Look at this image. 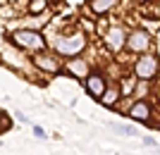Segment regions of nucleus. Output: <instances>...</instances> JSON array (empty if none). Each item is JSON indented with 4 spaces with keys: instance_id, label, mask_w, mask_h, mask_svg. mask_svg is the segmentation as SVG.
<instances>
[{
    "instance_id": "obj_1",
    "label": "nucleus",
    "mask_w": 160,
    "mask_h": 155,
    "mask_svg": "<svg viewBox=\"0 0 160 155\" xmlns=\"http://www.w3.org/2000/svg\"><path fill=\"white\" fill-rule=\"evenodd\" d=\"M12 41L19 48H24V50H43L46 48V41H43V36L38 31H27V29L24 31H14Z\"/></svg>"
},
{
    "instance_id": "obj_2",
    "label": "nucleus",
    "mask_w": 160,
    "mask_h": 155,
    "mask_svg": "<svg viewBox=\"0 0 160 155\" xmlns=\"http://www.w3.org/2000/svg\"><path fill=\"white\" fill-rule=\"evenodd\" d=\"M86 46V38L81 34H74V36H60V38L55 41V48H58V53L62 55H77L84 50Z\"/></svg>"
},
{
    "instance_id": "obj_3",
    "label": "nucleus",
    "mask_w": 160,
    "mask_h": 155,
    "mask_svg": "<svg viewBox=\"0 0 160 155\" xmlns=\"http://www.w3.org/2000/svg\"><path fill=\"white\" fill-rule=\"evenodd\" d=\"M155 72H158V60H155L153 55H143L141 60H136L134 65V74L139 76V79H153Z\"/></svg>"
},
{
    "instance_id": "obj_4",
    "label": "nucleus",
    "mask_w": 160,
    "mask_h": 155,
    "mask_svg": "<svg viewBox=\"0 0 160 155\" xmlns=\"http://www.w3.org/2000/svg\"><path fill=\"white\" fill-rule=\"evenodd\" d=\"M148 46H151V36H148L146 31L136 29V31H132V34H129V38H127V48L132 50V53H143Z\"/></svg>"
},
{
    "instance_id": "obj_5",
    "label": "nucleus",
    "mask_w": 160,
    "mask_h": 155,
    "mask_svg": "<svg viewBox=\"0 0 160 155\" xmlns=\"http://www.w3.org/2000/svg\"><path fill=\"white\" fill-rule=\"evenodd\" d=\"M86 88H88V93L93 95V98H103L105 91H108V84H105V79L100 74H88L86 76Z\"/></svg>"
},
{
    "instance_id": "obj_6",
    "label": "nucleus",
    "mask_w": 160,
    "mask_h": 155,
    "mask_svg": "<svg viewBox=\"0 0 160 155\" xmlns=\"http://www.w3.org/2000/svg\"><path fill=\"white\" fill-rule=\"evenodd\" d=\"M129 117L136 119V122H148L151 119V105H148L146 100H136L132 108H129Z\"/></svg>"
},
{
    "instance_id": "obj_7",
    "label": "nucleus",
    "mask_w": 160,
    "mask_h": 155,
    "mask_svg": "<svg viewBox=\"0 0 160 155\" xmlns=\"http://www.w3.org/2000/svg\"><path fill=\"white\" fill-rule=\"evenodd\" d=\"M105 43L112 50H120L122 46H124V29L122 27H112V29H108V34H105Z\"/></svg>"
},
{
    "instance_id": "obj_8",
    "label": "nucleus",
    "mask_w": 160,
    "mask_h": 155,
    "mask_svg": "<svg viewBox=\"0 0 160 155\" xmlns=\"http://www.w3.org/2000/svg\"><path fill=\"white\" fill-rule=\"evenodd\" d=\"M33 65L38 69H43V72H58L60 69V60H55L53 55H36Z\"/></svg>"
},
{
    "instance_id": "obj_9",
    "label": "nucleus",
    "mask_w": 160,
    "mask_h": 155,
    "mask_svg": "<svg viewBox=\"0 0 160 155\" xmlns=\"http://www.w3.org/2000/svg\"><path fill=\"white\" fill-rule=\"evenodd\" d=\"M67 69H69L74 76H86L88 74V65H86V60H81V57L69 60V62H67Z\"/></svg>"
},
{
    "instance_id": "obj_10",
    "label": "nucleus",
    "mask_w": 160,
    "mask_h": 155,
    "mask_svg": "<svg viewBox=\"0 0 160 155\" xmlns=\"http://www.w3.org/2000/svg\"><path fill=\"white\" fill-rule=\"evenodd\" d=\"M120 0H91V10L96 14H103V12H110Z\"/></svg>"
},
{
    "instance_id": "obj_11",
    "label": "nucleus",
    "mask_w": 160,
    "mask_h": 155,
    "mask_svg": "<svg viewBox=\"0 0 160 155\" xmlns=\"http://www.w3.org/2000/svg\"><path fill=\"white\" fill-rule=\"evenodd\" d=\"M117 98H120V88L117 86H108V91H105V95L100 98V103L108 105V108H112V105H117Z\"/></svg>"
},
{
    "instance_id": "obj_12",
    "label": "nucleus",
    "mask_w": 160,
    "mask_h": 155,
    "mask_svg": "<svg viewBox=\"0 0 160 155\" xmlns=\"http://www.w3.org/2000/svg\"><path fill=\"white\" fill-rule=\"evenodd\" d=\"M31 14H38V12H43L46 10V0H31Z\"/></svg>"
},
{
    "instance_id": "obj_13",
    "label": "nucleus",
    "mask_w": 160,
    "mask_h": 155,
    "mask_svg": "<svg viewBox=\"0 0 160 155\" xmlns=\"http://www.w3.org/2000/svg\"><path fill=\"white\" fill-rule=\"evenodd\" d=\"M134 86H136V79H127L124 84H122V91H124V93H129Z\"/></svg>"
},
{
    "instance_id": "obj_14",
    "label": "nucleus",
    "mask_w": 160,
    "mask_h": 155,
    "mask_svg": "<svg viewBox=\"0 0 160 155\" xmlns=\"http://www.w3.org/2000/svg\"><path fill=\"white\" fill-rule=\"evenodd\" d=\"M115 129H117V131H122V134H129V136H134V129H132V127H122V124H117Z\"/></svg>"
},
{
    "instance_id": "obj_15",
    "label": "nucleus",
    "mask_w": 160,
    "mask_h": 155,
    "mask_svg": "<svg viewBox=\"0 0 160 155\" xmlns=\"http://www.w3.org/2000/svg\"><path fill=\"white\" fill-rule=\"evenodd\" d=\"M33 131H36V136H38V138H46V134H43V129H38V127H36Z\"/></svg>"
},
{
    "instance_id": "obj_16",
    "label": "nucleus",
    "mask_w": 160,
    "mask_h": 155,
    "mask_svg": "<svg viewBox=\"0 0 160 155\" xmlns=\"http://www.w3.org/2000/svg\"><path fill=\"white\" fill-rule=\"evenodd\" d=\"M158 100H160V91H158Z\"/></svg>"
},
{
    "instance_id": "obj_17",
    "label": "nucleus",
    "mask_w": 160,
    "mask_h": 155,
    "mask_svg": "<svg viewBox=\"0 0 160 155\" xmlns=\"http://www.w3.org/2000/svg\"><path fill=\"white\" fill-rule=\"evenodd\" d=\"M10 2H17V0H10Z\"/></svg>"
}]
</instances>
